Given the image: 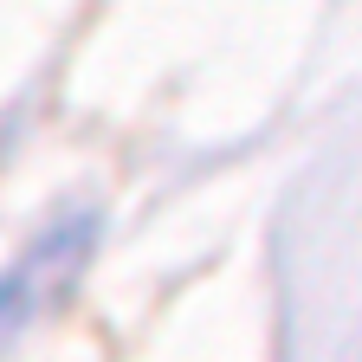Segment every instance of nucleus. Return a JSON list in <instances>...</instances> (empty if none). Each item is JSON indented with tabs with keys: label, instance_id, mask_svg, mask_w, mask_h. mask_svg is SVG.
Instances as JSON below:
<instances>
[{
	"label": "nucleus",
	"instance_id": "nucleus-1",
	"mask_svg": "<svg viewBox=\"0 0 362 362\" xmlns=\"http://www.w3.org/2000/svg\"><path fill=\"white\" fill-rule=\"evenodd\" d=\"M90 240H98V220H71L65 233L39 240V246L20 259L13 279H0V337H13L39 304H52V291H65V285L78 279V265H84Z\"/></svg>",
	"mask_w": 362,
	"mask_h": 362
}]
</instances>
